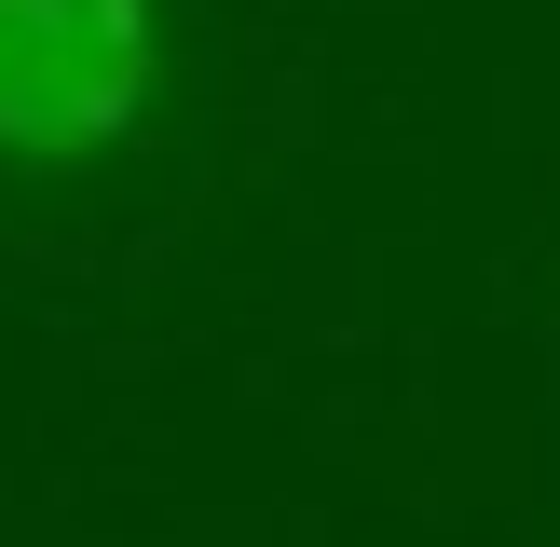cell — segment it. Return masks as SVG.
<instances>
[{
    "label": "cell",
    "instance_id": "cell-1",
    "mask_svg": "<svg viewBox=\"0 0 560 547\" xmlns=\"http://www.w3.org/2000/svg\"><path fill=\"white\" fill-rule=\"evenodd\" d=\"M164 96V0H0V164L82 178Z\"/></svg>",
    "mask_w": 560,
    "mask_h": 547
}]
</instances>
